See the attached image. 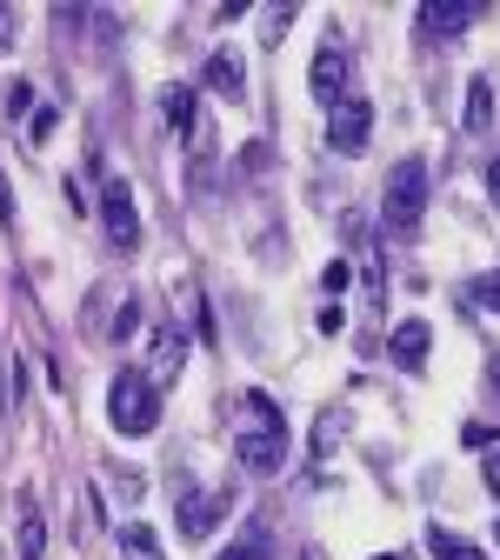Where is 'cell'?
<instances>
[{
	"instance_id": "7",
	"label": "cell",
	"mask_w": 500,
	"mask_h": 560,
	"mask_svg": "<svg viewBox=\"0 0 500 560\" xmlns=\"http://www.w3.org/2000/svg\"><path fill=\"white\" fill-rule=\"evenodd\" d=\"M307 88H314V101H321L327 114L347 101V54H340V47H321V54H314V74H307Z\"/></svg>"
},
{
	"instance_id": "15",
	"label": "cell",
	"mask_w": 500,
	"mask_h": 560,
	"mask_svg": "<svg viewBox=\"0 0 500 560\" xmlns=\"http://www.w3.org/2000/svg\"><path fill=\"white\" fill-rule=\"evenodd\" d=\"M213 560H267V534H260V527H247V534H241L234 547H221Z\"/></svg>"
},
{
	"instance_id": "10",
	"label": "cell",
	"mask_w": 500,
	"mask_h": 560,
	"mask_svg": "<svg viewBox=\"0 0 500 560\" xmlns=\"http://www.w3.org/2000/svg\"><path fill=\"white\" fill-rule=\"evenodd\" d=\"M427 340H434V327H427V320H400V327H394V361H400L407 374L427 368Z\"/></svg>"
},
{
	"instance_id": "8",
	"label": "cell",
	"mask_w": 500,
	"mask_h": 560,
	"mask_svg": "<svg viewBox=\"0 0 500 560\" xmlns=\"http://www.w3.org/2000/svg\"><path fill=\"white\" fill-rule=\"evenodd\" d=\"M207 88L221 94V101H241V94H247V60H241L234 47H213V54H207Z\"/></svg>"
},
{
	"instance_id": "9",
	"label": "cell",
	"mask_w": 500,
	"mask_h": 560,
	"mask_svg": "<svg viewBox=\"0 0 500 560\" xmlns=\"http://www.w3.org/2000/svg\"><path fill=\"white\" fill-rule=\"evenodd\" d=\"M474 21H480L474 0H427V8H420V27H427V34H461V27H474Z\"/></svg>"
},
{
	"instance_id": "29",
	"label": "cell",
	"mask_w": 500,
	"mask_h": 560,
	"mask_svg": "<svg viewBox=\"0 0 500 560\" xmlns=\"http://www.w3.org/2000/svg\"><path fill=\"white\" fill-rule=\"evenodd\" d=\"M374 560H407V553H374Z\"/></svg>"
},
{
	"instance_id": "17",
	"label": "cell",
	"mask_w": 500,
	"mask_h": 560,
	"mask_svg": "<svg viewBox=\"0 0 500 560\" xmlns=\"http://www.w3.org/2000/svg\"><path fill=\"white\" fill-rule=\"evenodd\" d=\"M241 407H247V420H254V428H288V413H280V407H274L267 394H247Z\"/></svg>"
},
{
	"instance_id": "20",
	"label": "cell",
	"mask_w": 500,
	"mask_h": 560,
	"mask_svg": "<svg viewBox=\"0 0 500 560\" xmlns=\"http://www.w3.org/2000/svg\"><path fill=\"white\" fill-rule=\"evenodd\" d=\"M321 288H327V294H347V288H353V267H347V260H327V273H321Z\"/></svg>"
},
{
	"instance_id": "25",
	"label": "cell",
	"mask_w": 500,
	"mask_h": 560,
	"mask_svg": "<svg viewBox=\"0 0 500 560\" xmlns=\"http://www.w3.org/2000/svg\"><path fill=\"white\" fill-rule=\"evenodd\" d=\"M8 47H14V14L0 8V54H8Z\"/></svg>"
},
{
	"instance_id": "18",
	"label": "cell",
	"mask_w": 500,
	"mask_h": 560,
	"mask_svg": "<svg viewBox=\"0 0 500 560\" xmlns=\"http://www.w3.org/2000/svg\"><path fill=\"white\" fill-rule=\"evenodd\" d=\"M154 354H161V374H174V368L187 361V334H161V340H154Z\"/></svg>"
},
{
	"instance_id": "27",
	"label": "cell",
	"mask_w": 500,
	"mask_h": 560,
	"mask_svg": "<svg viewBox=\"0 0 500 560\" xmlns=\"http://www.w3.org/2000/svg\"><path fill=\"white\" fill-rule=\"evenodd\" d=\"M487 381H493V400H500V361H493V368H487Z\"/></svg>"
},
{
	"instance_id": "26",
	"label": "cell",
	"mask_w": 500,
	"mask_h": 560,
	"mask_svg": "<svg viewBox=\"0 0 500 560\" xmlns=\"http://www.w3.org/2000/svg\"><path fill=\"white\" fill-rule=\"evenodd\" d=\"M487 194H493V207H500V161L487 167Z\"/></svg>"
},
{
	"instance_id": "22",
	"label": "cell",
	"mask_w": 500,
	"mask_h": 560,
	"mask_svg": "<svg viewBox=\"0 0 500 560\" xmlns=\"http://www.w3.org/2000/svg\"><path fill=\"white\" fill-rule=\"evenodd\" d=\"M480 480H487V494L500 501V447H487V460H480Z\"/></svg>"
},
{
	"instance_id": "6",
	"label": "cell",
	"mask_w": 500,
	"mask_h": 560,
	"mask_svg": "<svg viewBox=\"0 0 500 560\" xmlns=\"http://www.w3.org/2000/svg\"><path fill=\"white\" fill-rule=\"evenodd\" d=\"M174 501H181V540H200V534H213V521H221V501L194 494V480H187V474H174Z\"/></svg>"
},
{
	"instance_id": "12",
	"label": "cell",
	"mask_w": 500,
	"mask_h": 560,
	"mask_svg": "<svg viewBox=\"0 0 500 560\" xmlns=\"http://www.w3.org/2000/svg\"><path fill=\"white\" fill-rule=\"evenodd\" d=\"M14 547H21V560H40V553H47V521L34 514V501H21V527H14Z\"/></svg>"
},
{
	"instance_id": "28",
	"label": "cell",
	"mask_w": 500,
	"mask_h": 560,
	"mask_svg": "<svg viewBox=\"0 0 500 560\" xmlns=\"http://www.w3.org/2000/svg\"><path fill=\"white\" fill-rule=\"evenodd\" d=\"M301 560H327V553H321V547H307V553H301Z\"/></svg>"
},
{
	"instance_id": "1",
	"label": "cell",
	"mask_w": 500,
	"mask_h": 560,
	"mask_svg": "<svg viewBox=\"0 0 500 560\" xmlns=\"http://www.w3.org/2000/svg\"><path fill=\"white\" fill-rule=\"evenodd\" d=\"M107 420H114V434H127V441L154 434V428H161V394H154V381H148V374H114V387H107Z\"/></svg>"
},
{
	"instance_id": "2",
	"label": "cell",
	"mask_w": 500,
	"mask_h": 560,
	"mask_svg": "<svg viewBox=\"0 0 500 560\" xmlns=\"http://www.w3.org/2000/svg\"><path fill=\"white\" fill-rule=\"evenodd\" d=\"M420 214H427V161L407 154V161H394V174H387V187H381V221H387L394 234H414Z\"/></svg>"
},
{
	"instance_id": "5",
	"label": "cell",
	"mask_w": 500,
	"mask_h": 560,
	"mask_svg": "<svg viewBox=\"0 0 500 560\" xmlns=\"http://www.w3.org/2000/svg\"><path fill=\"white\" fill-rule=\"evenodd\" d=\"M234 460L247 474H280V467H288V428H247L234 441Z\"/></svg>"
},
{
	"instance_id": "11",
	"label": "cell",
	"mask_w": 500,
	"mask_h": 560,
	"mask_svg": "<svg viewBox=\"0 0 500 560\" xmlns=\"http://www.w3.org/2000/svg\"><path fill=\"white\" fill-rule=\"evenodd\" d=\"M467 133H487L493 127V81H467V114H461Z\"/></svg>"
},
{
	"instance_id": "4",
	"label": "cell",
	"mask_w": 500,
	"mask_h": 560,
	"mask_svg": "<svg viewBox=\"0 0 500 560\" xmlns=\"http://www.w3.org/2000/svg\"><path fill=\"white\" fill-rule=\"evenodd\" d=\"M368 140H374V107L361 94H347L334 107V120H327V148L334 154H368Z\"/></svg>"
},
{
	"instance_id": "24",
	"label": "cell",
	"mask_w": 500,
	"mask_h": 560,
	"mask_svg": "<svg viewBox=\"0 0 500 560\" xmlns=\"http://www.w3.org/2000/svg\"><path fill=\"white\" fill-rule=\"evenodd\" d=\"M0 228H14V187H8V174H0Z\"/></svg>"
},
{
	"instance_id": "19",
	"label": "cell",
	"mask_w": 500,
	"mask_h": 560,
	"mask_svg": "<svg viewBox=\"0 0 500 560\" xmlns=\"http://www.w3.org/2000/svg\"><path fill=\"white\" fill-rule=\"evenodd\" d=\"M340 428H347V413H334V407H327V413H321V428H314V454H327Z\"/></svg>"
},
{
	"instance_id": "13",
	"label": "cell",
	"mask_w": 500,
	"mask_h": 560,
	"mask_svg": "<svg viewBox=\"0 0 500 560\" xmlns=\"http://www.w3.org/2000/svg\"><path fill=\"white\" fill-rule=\"evenodd\" d=\"M120 553H127V560H167L148 521H127V527H120Z\"/></svg>"
},
{
	"instance_id": "21",
	"label": "cell",
	"mask_w": 500,
	"mask_h": 560,
	"mask_svg": "<svg viewBox=\"0 0 500 560\" xmlns=\"http://www.w3.org/2000/svg\"><path fill=\"white\" fill-rule=\"evenodd\" d=\"M288 21H294V8H267V34H260V40H267V47H274V40H280V34H288Z\"/></svg>"
},
{
	"instance_id": "23",
	"label": "cell",
	"mask_w": 500,
	"mask_h": 560,
	"mask_svg": "<svg viewBox=\"0 0 500 560\" xmlns=\"http://www.w3.org/2000/svg\"><path fill=\"white\" fill-rule=\"evenodd\" d=\"M133 327H140V307H133V301H127V307H120V314H114V340H127V334H133Z\"/></svg>"
},
{
	"instance_id": "3",
	"label": "cell",
	"mask_w": 500,
	"mask_h": 560,
	"mask_svg": "<svg viewBox=\"0 0 500 560\" xmlns=\"http://www.w3.org/2000/svg\"><path fill=\"white\" fill-rule=\"evenodd\" d=\"M101 221H107V241H114L120 254L140 247V207H133V187H127L120 174L101 180Z\"/></svg>"
},
{
	"instance_id": "14",
	"label": "cell",
	"mask_w": 500,
	"mask_h": 560,
	"mask_svg": "<svg viewBox=\"0 0 500 560\" xmlns=\"http://www.w3.org/2000/svg\"><path fill=\"white\" fill-rule=\"evenodd\" d=\"M427 540H434V553H441V560H487L480 547H467V540H454L447 527H427Z\"/></svg>"
},
{
	"instance_id": "16",
	"label": "cell",
	"mask_w": 500,
	"mask_h": 560,
	"mask_svg": "<svg viewBox=\"0 0 500 560\" xmlns=\"http://www.w3.org/2000/svg\"><path fill=\"white\" fill-rule=\"evenodd\" d=\"M467 301H474V307H480V314H500V267H493V273H480V280H474V288H467Z\"/></svg>"
}]
</instances>
